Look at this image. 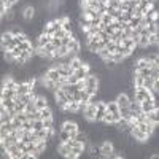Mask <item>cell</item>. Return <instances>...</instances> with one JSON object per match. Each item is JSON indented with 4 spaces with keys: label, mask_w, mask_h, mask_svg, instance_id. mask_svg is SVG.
<instances>
[{
    "label": "cell",
    "mask_w": 159,
    "mask_h": 159,
    "mask_svg": "<svg viewBox=\"0 0 159 159\" xmlns=\"http://www.w3.org/2000/svg\"><path fill=\"white\" fill-rule=\"evenodd\" d=\"M45 78H48V80H52V81H59V78H61V73H59V70L57 69H54V67H51L46 73H45Z\"/></svg>",
    "instance_id": "cell-11"
},
{
    "label": "cell",
    "mask_w": 159,
    "mask_h": 159,
    "mask_svg": "<svg viewBox=\"0 0 159 159\" xmlns=\"http://www.w3.org/2000/svg\"><path fill=\"white\" fill-rule=\"evenodd\" d=\"M42 129H45L43 119H35V121H34V132H38V130H42Z\"/></svg>",
    "instance_id": "cell-29"
},
{
    "label": "cell",
    "mask_w": 159,
    "mask_h": 159,
    "mask_svg": "<svg viewBox=\"0 0 159 159\" xmlns=\"http://www.w3.org/2000/svg\"><path fill=\"white\" fill-rule=\"evenodd\" d=\"M107 111H110V113H119V105H118V102L116 100H108L107 102Z\"/></svg>",
    "instance_id": "cell-18"
},
{
    "label": "cell",
    "mask_w": 159,
    "mask_h": 159,
    "mask_svg": "<svg viewBox=\"0 0 159 159\" xmlns=\"http://www.w3.org/2000/svg\"><path fill=\"white\" fill-rule=\"evenodd\" d=\"M73 97H75L76 102H81V91H76L75 94H73Z\"/></svg>",
    "instance_id": "cell-43"
},
{
    "label": "cell",
    "mask_w": 159,
    "mask_h": 159,
    "mask_svg": "<svg viewBox=\"0 0 159 159\" xmlns=\"http://www.w3.org/2000/svg\"><path fill=\"white\" fill-rule=\"evenodd\" d=\"M96 110H97V102H89L86 105V110H84V119H88V121H96Z\"/></svg>",
    "instance_id": "cell-3"
},
{
    "label": "cell",
    "mask_w": 159,
    "mask_h": 159,
    "mask_svg": "<svg viewBox=\"0 0 159 159\" xmlns=\"http://www.w3.org/2000/svg\"><path fill=\"white\" fill-rule=\"evenodd\" d=\"M43 124H45V129H52L54 121H52V118H46V119H43Z\"/></svg>",
    "instance_id": "cell-37"
},
{
    "label": "cell",
    "mask_w": 159,
    "mask_h": 159,
    "mask_svg": "<svg viewBox=\"0 0 159 159\" xmlns=\"http://www.w3.org/2000/svg\"><path fill=\"white\" fill-rule=\"evenodd\" d=\"M143 2H147L148 5H154V3H156V0H143Z\"/></svg>",
    "instance_id": "cell-44"
},
{
    "label": "cell",
    "mask_w": 159,
    "mask_h": 159,
    "mask_svg": "<svg viewBox=\"0 0 159 159\" xmlns=\"http://www.w3.org/2000/svg\"><path fill=\"white\" fill-rule=\"evenodd\" d=\"M113 21H115V19L108 15V13H103V15L100 16V22H102V24H105V25H110Z\"/></svg>",
    "instance_id": "cell-25"
},
{
    "label": "cell",
    "mask_w": 159,
    "mask_h": 159,
    "mask_svg": "<svg viewBox=\"0 0 159 159\" xmlns=\"http://www.w3.org/2000/svg\"><path fill=\"white\" fill-rule=\"evenodd\" d=\"M156 108H157V105H156V102H154V97L147 99V100H143V102H142V110H143V113L154 111Z\"/></svg>",
    "instance_id": "cell-8"
},
{
    "label": "cell",
    "mask_w": 159,
    "mask_h": 159,
    "mask_svg": "<svg viewBox=\"0 0 159 159\" xmlns=\"http://www.w3.org/2000/svg\"><path fill=\"white\" fill-rule=\"evenodd\" d=\"M147 29H148L150 34H159V22L154 21V22L148 24V25H147Z\"/></svg>",
    "instance_id": "cell-24"
},
{
    "label": "cell",
    "mask_w": 159,
    "mask_h": 159,
    "mask_svg": "<svg viewBox=\"0 0 159 159\" xmlns=\"http://www.w3.org/2000/svg\"><path fill=\"white\" fill-rule=\"evenodd\" d=\"M54 99H56V105H57L59 108H62V110H64L65 105L69 103V97L64 92V89H56L54 91Z\"/></svg>",
    "instance_id": "cell-2"
},
{
    "label": "cell",
    "mask_w": 159,
    "mask_h": 159,
    "mask_svg": "<svg viewBox=\"0 0 159 159\" xmlns=\"http://www.w3.org/2000/svg\"><path fill=\"white\" fill-rule=\"evenodd\" d=\"M61 129L69 130V132H76V130H78V124H76L75 121H65V123L62 124V127H61Z\"/></svg>",
    "instance_id": "cell-17"
},
{
    "label": "cell",
    "mask_w": 159,
    "mask_h": 159,
    "mask_svg": "<svg viewBox=\"0 0 159 159\" xmlns=\"http://www.w3.org/2000/svg\"><path fill=\"white\" fill-rule=\"evenodd\" d=\"M119 105V108H123V107H129V103H130V97L127 94H124V92H119V94L116 96L115 99Z\"/></svg>",
    "instance_id": "cell-9"
},
{
    "label": "cell",
    "mask_w": 159,
    "mask_h": 159,
    "mask_svg": "<svg viewBox=\"0 0 159 159\" xmlns=\"http://www.w3.org/2000/svg\"><path fill=\"white\" fill-rule=\"evenodd\" d=\"M2 99H15L16 97V91L15 89H2Z\"/></svg>",
    "instance_id": "cell-21"
},
{
    "label": "cell",
    "mask_w": 159,
    "mask_h": 159,
    "mask_svg": "<svg viewBox=\"0 0 159 159\" xmlns=\"http://www.w3.org/2000/svg\"><path fill=\"white\" fill-rule=\"evenodd\" d=\"M3 57H5V61L10 62V64H13V62L16 61L15 54H13V51H5V52H3Z\"/></svg>",
    "instance_id": "cell-30"
},
{
    "label": "cell",
    "mask_w": 159,
    "mask_h": 159,
    "mask_svg": "<svg viewBox=\"0 0 159 159\" xmlns=\"http://www.w3.org/2000/svg\"><path fill=\"white\" fill-rule=\"evenodd\" d=\"M105 48H107L110 52H116V48H118V42H108L107 43V46H105Z\"/></svg>",
    "instance_id": "cell-35"
},
{
    "label": "cell",
    "mask_w": 159,
    "mask_h": 159,
    "mask_svg": "<svg viewBox=\"0 0 159 159\" xmlns=\"http://www.w3.org/2000/svg\"><path fill=\"white\" fill-rule=\"evenodd\" d=\"M83 65H84V62H83V59H81V57H75V59L70 62V69L75 72V70H78L80 67H83Z\"/></svg>",
    "instance_id": "cell-20"
},
{
    "label": "cell",
    "mask_w": 159,
    "mask_h": 159,
    "mask_svg": "<svg viewBox=\"0 0 159 159\" xmlns=\"http://www.w3.org/2000/svg\"><path fill=\"white\" fill-rule=\"evenodd\" d=\"M67 81H69L70 84H76V83H78V78H76L75 75H70V76L67 78Z\"/></svg>",
    "instance_id": "cell-42"
},
{
    "label": "cell",
    "mask_w": 159,
    "mask_h": 159,
    "mask_svg": "<svg viewBox=\"0 0 159 159\" xmlns=\"http://www.w3.org/2000/svg\"><path fill=\"white\" fill-rule=\"evenodd\" d=\"M34 16H35V8H34V7H25L24 11H22V18H24V21H32Z\"/></svg>",
    "instance_id": "cell-12"
},
{
    "label": "cell",
    "mask_w": 159,
    "mask_h": 159,
    "mask_svg": "<svg viewBox=\"0 0 159 159\" xmlns=\"http://www.w3.org/2000/svg\"><path fill=\"white\" fill-rule=\"evenodd\" d=\"M157 80H159V76H157Z\"/></svg>",
    "instance_id": "cell-45"
},
{
    "label": "cell",
    "mask_w": 159,
    "mask_h": 159,
    "mask_svg": "<svg viewBox=\"0 0 159 159\" xmlns=\"http://www.w3.org/2000/svg\"><path fill=\"white\" fill-rule=\"evenodd\" d=\"M67 46H69V49H70L72 52H80V51H81V45H80V42H78L76 37L72 38V42H70Z\"/></svg>",
    "instance_id": "cell-16"
},
{
    "label": "cell",
    "mask_w": 159,
    "mask_h": 159,
    "mask_svg": "<svg viewBox=\"0 0 159 159\" xmlns=\"http://www.w3.org/2000/svg\"><path fill=\"white\" fill-rule=\"evenodd\" d=\"M18 46H19L22 51H30V49H32V45H30L29 42H22V43H19Z\"/></svg>",
    "instance_id": "cell-38"
},
{
    "label": "cell",
    "mask_w": 159,
    "mask_h": 159,
    "mask_svg": "<svg viewBox=\"0 0 159 159\" xmlns=\"http://www.w3.org/2000/svg\"><path fill=\"white\" fill-rule=\"evenodd\" d=\"M140 19H142V18L134 16V18H132V19L129 21V27H130V29H137L139 25H140Z\"/></svg>",
    "instance_id": "cell-32"
},
{
    "label": "cell",
    "mask_w": 159,
    "mask_h": 159,
    "mask_svg": "<svg viewBox=\"0 0 159 159\" xmlns=\"http://www.w3.org/2000/svg\"><path fill=\"white\" fill-rule=\"evenodd\" d=\"M130 135L134 137L137 142H147V140L150 139V135L147 134V132H143V130L139 129L137 126H132V129H130Z\"/></svg>",
    "instance_id": "cell-5"
},
{
    "label": "cell",
    "mask_w": 159,
    "mask_h": 159,
    "mask_svg": "<svg viewBox=\"0 0 159 159\" xmlns=\"http://www.w3.org/2000/svg\"><path fill=\"white\" fill-rule=\"evenodd\" d=\"M124 37V32L123 30H115V34L111 35V42H119Z\"/></svg>",
    "instance_id": "cell-34"
},
{
    "label": "cell",
    "mask_w": 159,
    "mask_h": 159,
    "mask_svg": "<svg viewBox=\"0 0 159 159\" xmlns=\"http://www.w3.org/2000/svg\"><path fill=\"white\" fill-rule=\"evenodd\" d=\"M115 153V147L110 140L103 142L100 145V157H111V154Z\"/></svg>",
    "instance_id": "cell-4"
},
{
    "label": "cell",
    "mask_w": 159,
    "mask_h": 159,
    "mask_svg": "<svg viewBox=\"0 0 159 159\" xmlns=\"http://www.w3.org/2000/svg\"><path fill=\"white\" fill-rule=\"evenodd\" d=\"M135 91H134V99L137 100V102H143V100H147V99H151V97H154V94L150 91V89H147V88H134Z\"/></svg>",
    "instance_id": "cell-1"
},
{
    "label": "cell",
    "mask_w": 159,
    "mask_h": 159,
    "mask_svg": "<svg viewBox=\"0 0 159 159\" xmlns=\"http://www.w3.org/2000/svg\"><path fill=\"white\" fill-rule=\"evenodd\" d=\"M107 113V102L97 100V110H96V123L103 121V116Z\"/></svg>",
    "instance_id": "cell-6"
},
{
    "label": "cell",
    "mask_w": 159,
    "mask_h": 159,
    "mask_svg": "<svg viewBox=\"0 0 159 159\" xmlns=\"http://www.w3.org/2000/svg\"><path fill=\"white\" fill-rule=\"evenodd\" d=\"M111 59L116 62V64H121L124 59H126V56H123L121 52H113V56H111Z\"/></svg>",
    "instance_id": "cell-33"
},
{
    "label": "cell",
    "mask_w": 159,
    "mask_h": 159,
    "mask_svg": "<svg viewBox=\"0 0 159 159\" xmlns=\"http://www.w3.org/2000/svg\"><path fill=\"white\" fill-rule=\"evenodd\" d=\"M51 40H52V37L51 35H46V34H40V37H38V42H37V46H46L48 43H51Z\"/></svg>",
    "instance_id": "cell-14"
},
{
    "label": "cell",
    "mask_w": 159,
    "mask_h": 159,
    "mask_svg": "<svg viewBox=\"0 0 159 159\" xmlns=\"http://www.w3.org/2000/svg\"><path fill=\"white\" fill-rule=\"evenodd\" d=\"M119 115H121L123 119H127V121H130V118H132V111L129 107H123V108H119Z\"/></svg>",
    "instance_id": "cell-22"
},
{
    "label": "cell",
    "mask_w": 159,
    "mask_h": 159,
    "mask_svg": "<svg viewBox=\"0 0 159 159\" xmlns=\"http://www.w3.org/2000/svg\"><path fill=\"white\" fill-rule=\"evenodd\" d=\"M40 113H42V119H46V118H52V110L49 108V105H48L46 108L40 110Z\"/></svg>",
    "instance_id": "cell-28"
},
{
    "label": "cell",
    "mask_w": 159,
    "mask_h": 159,
    "mask_svg": "<svg viewBox=\"0 0 159 159\" xmlns=\"http://www.w3.org/2000/svg\"><path fill=\"white\" fill-rule=\"evenodd\" d=\"M129 108H130L132 111H135V113H143V110H142V103H140V102H137L135 99H134V100H130Z\"/></svg>",
    "instance_id": "cell-19"
},
{
    "label": "cell",
    "mask_w": 159,
    "mask_h": 159,
    "mask_svg": "<svg viewBox=\"0 0 159 159\" xmlns=\"http://www.w3.org/2000/svg\"><path fill=\"white\" fill-rule=\"evenodd\" d=\"M148 40H150V45H157L159 43V34H151Z\"/></svg>",
    "instance_id": "cell-36"
},
{
    "label": "cell",
    "mask_w": 159,
    "mask_h": 159,
    "mask_svg": "<svg viewBox=\"0 0 159 159\" xmlns=\"http://www.w3.org/2000/svg\"><path fill=\"white\" fill-rule=\"evenodd\" d=\"M65 35H67V32H65L64 29H61V30H57V32H56L54 35H52V37H56V38H61V40H62Z\"/></svg>",
    "instance_id": "cell-41"
},
{
    "label": "cell",
    "mask_w": 159,
    "mask_h": 159,
    "mask_svg": "<svg viewBox=\"0 0 159 159\" xmlns=\"http://www.w3.org/2000/svg\"><path fill=\"white\" fill-rule=\"evenodd\" d=\"M153 84H154V78L153 76H148V78H145V81H143V88H147L153 92Z\"/></svg>",
    "instance_id": "cell-26"
},
{
    "label": "cell",
    "mask_w": 159,
    "mask_h": 159,
    "mask_svg": "<svg viewBox=\"0 0 159 159\" xmlns=\"http://www.w3.org/2000/svg\"><path fill=\"white\" fill-rule=\"evenodd\" d=\"M2 105L10 110V108H15L16 102H15V99H2Z\"/></svg>",
    "instance_id": "cell-27"
},
{
    "label": "cell",
    "mask_w": 159,
    "mask_h": 159,
    "mask_svg": "<svg viewBox=\"0 0 159 159\" xmlns=\"http://www.w3.org/2000/svg\"><path fill=\"white\" fill-rule=\"evenodd\" d=\"M57 151H59V154L64 156V157H70V154H72V147H69L65 142H62V143L59 145Z\"/></svg>",
    "instance_id": "cell-10"
},
{
    "label": "cell",
    "mask_w": 159,
    "mask_h": 159,
    "mask_svg": "<svg viewBox=\"0 0 159 159\" xmlns=\"http://www.w3.org/2000/svg\"><path fill=\"white\" fill-rule=\"evenodd\" d=\"M32 84L29 81H25V83H18L16 86V96H24V94H29V92H32Z\"/></svg>",
    "instance_id": "cell-7"
},
{
    "label": "cell",
    "mask_w": 159,
    "mask_h": 159,
    "mask_svg": "<svg viewBox=\"0 0 159 159\" xmlns=\"http://www.w3.org/2000/svg\"><path fill=\"white\" fill-rule=\"evenodd\" d=\"M153 62H150L147 57H140L137 61V65H135V70H140V69H147V67H151Z\"/></svg>",
    "instance_id": "cell-15"
},
{
    "label": "cell",
    "mask_w": 159,
    "mask_h": 159,
    "mask_svg": "<svg viewBox=\"0 0 159 159\" xmlns=\"http://www.w3.org/2000/svg\"><path fill=\"white\" fill-rule=\"evenodd\" d=\"M153 94L159 96V80H154V84H153Z\"/></svg>",
    "instance_id": "cell-40"
},
{
    "label": "cell",
    "mask_w": 159,
    "mask_h": 159,
    "mask_svg": "<svg viewBox=\"0 0 159 159\" xmlns=\"http://www.w3.org/2000/svg\"><path fill=\"white\" fill-rule=\"evenodd\" d=\"M51 43L54 45L56 48H61V46H62V40H61V38H56V37H52V40H51Z\"/></svg>",
    "instance_id": "cell-39"
},
{
    "label": "cell",
    "mask_w": 159,
    "mask_h": 159,
    "mask_svg": "<svg viewBox=\"0 0 159 159\" xmlns=\"http://www.w3.org/2000/svg\"><path fill=\"white\" fill-rule=\"evenodd\" d=\"M62 29H64L65 32H67V34H73V25H72V21H70L69 18L64 21V24H62Z\"/></svg>",
    "instance_id": "cell-23"
},
{
    "label": "cell",
    "mask_w": 159,
    "mask_h": 159,
    "mask_svg": "<svg viewBox=\"0 0 159 159\" xmlns=\"http://www.w3.org/2000/svg\"><path fill=\"white\" fill-rule=\"evenodd\" d=\"M35 105H37V110H43L48 107V99L45 96H37L35 97Z\"/></svg>",
    "instance_id": "cell-13"
},
{
    "label": "cell",
    "mask_w": 159,
    "mask_h": 159,
    "mask_svg": "<svg viewBox=\"0 0 159 159\" xmlns=\"http://www.w3.org/2000/svg\"><path fill=\"white\" fill-rule=\"evenodd\" d=\"M59 139L62 140V142H67V140H70L72 137H70V132L69 130H64V129H61V132H59Z\"/></svg>",
    "instance_id": "cell-31"
}]
</instances>
